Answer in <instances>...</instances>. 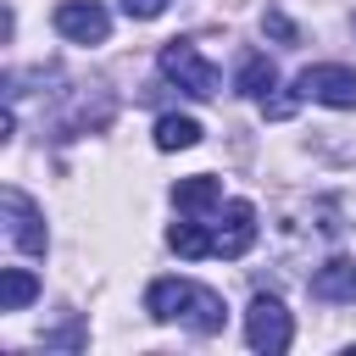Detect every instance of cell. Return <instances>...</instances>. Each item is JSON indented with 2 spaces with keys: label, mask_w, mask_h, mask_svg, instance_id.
Wrapping results in <instances>:
<instances>
[{
  "label": "cell",
  "mask_w": 356,
  "mask_h": 356,
  "mask_svg": "<svg viewBox=\"0 0 356 356\" xmlns=\"http://www.w3.org/2000/svg\"><path fill=\"white\" fill-rule=\"evenodd\" d=\"M145 312L156 323H184L195 334H222V317H228L222 295L206 289V284H195V278H156L145 289Z\"/></svg>",
  "instance_id": "cell-1"
},
{
  "label": "cell",
  "mask_w": 356,
  "mask_h": 356,
  "mask_svg": "<svg viewBox=\"0 0 356 356\" xmlns=\"http://www.w3.org/2000/svg\"><path fill=\"white\" fill-rule=\"evenodd\" d=\"M161 78H172V83H178L184 95H195V100H211L217 83H222L217 67H211L189 39H167V44H161Z\"/></svg>",
  "instance_id": "cell-2"
},
{
  "label": "cell",
  "mask_w": 356,
  "mask_h": 356,
  "mask_svg": "<svg viewBox=\"0 0 356 356\" xmlns=\"http://www.w3.org/2000/svg\"><path fill=\"white\" fill-rule=\"evenodd\" d=\"M289 339H295V323H289L284 300L278 295H256L250 312H245V345L261 350V356H278V350H289Z\"/></svg>",
  "instance_id": "cell-3"
},
{
  "label": "cell",
  "mask_w": 356,
  "mask_h": 356,
  "mask_svg": "<svg viewBox=\"0 0 356 356\" xmlns=\"http://www.w3.org/2000/svg\"><path fill=\"white\" fill-rule=\"evenodd\" d=\"M295 89H300L306 100H317V106L350 111V106H356V67H345V61H317V67H306V72L295 78Z\"/></svg>",
  "instance_id": "cell-4"
},
{
  "label": "cell",
  "mask_w": 356,
  "mask_h": 356,
  "mask_svg": "<svg viewBox=\"0 0 356 356\" xmlns=\"http://www.w3.org/2000/svg\"><path fill=\"white\" fill-rule=\"evenodd\" d=\"M0 206H6V234H11V245L22 250V256H44L50 250V234H44V217H39V206L22 195V189H0Z\"/></svg>",
  "instance_id": "cell-5"
},
{
  "label": "cell",
  "mask_w": 356,
  "mask_h": 356,
  "mask_svg": "<svg viewBox=\"0 0 356 356\" xmlns=\"http://www.w3.org/2000/svg\"><path fill=\"white\" fill-rule=\"evenodd\" d=\"M56 33L72 39V44H106L111 17H106L100 0H61V6H56Z\"/></svg>",
  "instance_id": "cell-6"
},
{
  "label": "cell",
  "mask_w": 356,
  "mask_h": 356,
  "mask_svg": "<svg viewBox=\"0 0 356 356\" xmlns=\"http://www.w3.org/2000/svg\"><path fill=\"white\" fill-rule=\"evenodd\" d=\"M256 245V206L250 200H228L222 206V228H217V256H245Z\"/></svg>",
  "instance_id": "cell-7"
},
{
  "label": "cell",
  "mask_w": 356,
  "mask_h": 356,
  "mask_svg": "<svg viewBox=\"0 0 356 356\" xmlns=\"http://www.w3.org/2000/svg\"><path fill=\"white\" fill-rule=\"evenodd\" d=\"M312 295L317 300H339V306H356V261L350 256H334L312 273Z\"/></svg>",
  "instance_id": "cell-8"
},
{
  "label": "cell",
  "mask_w": 356,
  "mask_h": 356,
  "mask_svg": "<svg viewBox=\"0 0 356 356\" xmlns=\"http://www.w3.org/2000/svg\"><path fill=\"white\" fill-rule=\"evenodd\" d=\"M172 206H178V211H189V217H200V211H211V206H222V184H217L211 172H195V178H178V184H172Z\"/></svg>",
  "instance_id": "cell-9"
},
{
  "label": "cell",
  "mask_w": 356,
  "mask_h": 356,
  "mask_svg": "<svg viewBox=\"0 0 356 356\" xmlns=\"http://www.w3.org/2000/svg\"><path fill=\"white\" fill-rule=\"evenodd\" d=\"M234 89H239L245 100H261L267 89H278V67H273V56L250 50V56L239 61V78H234Z\"/></svg>",
  "instance_id": "cell-10"
},
{
  "label": "cell",
  "mask_w": 356,
  "mask_h": 356,
  "mask_svg": "<svg viewBox=\"0 0 356 356\" xmlns=\"http://www.w3.org/2000/svg\"><path fill=\"white\" fill-rule=\"evenodd\" d=\"M167 245H172L178 256H189V261L217 256V234H206V222H172V228H167Z\"/></svg>",
  "instance_id": "cell-11"
},
{
  "label": "cell",
  "mask_w": 356,
  "mask_h": 356,
  "mask_svg": "<svg viewBox=\"0 0 356 356\" xmlns=\"http://www.w3.org/2000/svg\"><path fill=\"white\" fill-rule=\"evenodd\" d=\"M189 145H200V122L195 117H178V111L156 117V150H189Z\"/></svg>",
  "instance_id": "cell-12"
},
{
  "label": "cell",
  "mask_w": 356,
  "mask_h": 356,
  "mask_svg": "<svg viewBox=\"0 0 356 356\" xmlns=\"http://www.w3.org/2000/svg\"><path fill=\"white\" fill-rule=\"evenodd\" d=\"M33 295H39V278L28 267H6L0 273V312H22Z\"/></svg>",
  "instance_id": "cell-13"
},
{
  "label": "cell",
  "mask_w": 356,
  "mask_h": 356,
  "mask_svg": "<svg viewBox=\"0 0 356 356\" xmlns=\"http://www.w3.org/2000/svg\"><path fill=\"white\" fill-rule=\"evenodd\" d=\"M295 106H300V89H284V95H261V111H267L273 122L295 117Z\"/></svg>",
  "instance_id": "cell-14"
},
{
  "label": "cell",
  "mask_w": 356,
  "mask_h": 356,
  "mask_svg": "<svg viewBox=\"0 0 356 356\" xmlns=\"http://www.w3.org/2000/svg\"><path fill=\"white\" fill-rule=\"evenodd\" d=\"M261 28H267V33L278 39V44H295V39H300V28H295V22L284 17V11H261Z\"/></svg>",
  "instance_id": "cell-15"
},
{
  "label": "cell",
  "mask_w": 356,
  "mask_h": 356,
  "mask_svg": "<svg viewBox=\"0 0 356 356\" xmlns=\"http://www.w3.org/2000/svg\"><path fill=\"white\" fill-rule=\"evenodd\" d=\"M122 11H128L134 22H156V17L167 11V0H122Z\"/></svg>",
  "instance_id": "cell-16"
}]
</instances>
